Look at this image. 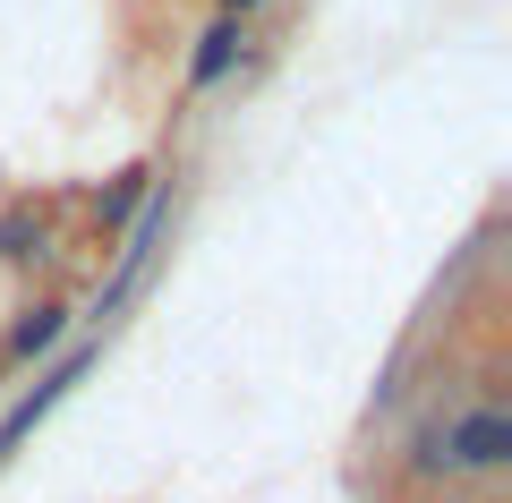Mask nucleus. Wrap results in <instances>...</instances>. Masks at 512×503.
<instances>
[{
  "label": "nucleus",
  "mask_w": 512,
  "mask_h": 503,
  "mask_svg": "<svg viewBox=\"0 0 512 503\" xmlns=\"http://www.w3.org/2000/svg\"><path fill=\"white\" fill-rule=\"evenodd\" d=\"M239 43H248L239 26H214V35H205V52H197V86H214V77L231 69V60H239Z\"/></svg>",
  "instance_id": "f257e3e1"
},
{
  "label": "nucleus",
  "mask_w": 512,
  "mask_h": 503,
  "mask_svg": "<svg viewBox=\"0 0 512 503\" xmlns=\"http://www.w3.org/2000/svg\"><path fill=\"white\" fill-rule=\"evenodd\" d=\"M60 342V307H35V316L18 324V350H52Z\"/></svg>",
  "instance_id": "f03ea898"
},
{
  "label": "nucleus",
  "mask_w": 512,
  "mask_h": 503,
  "mask_svg": "<svg viewBox=\"0 0 512 503\" xmlns=\"http://www.w3.org/2000/svg\"><path fill=\"white\" fill-rule=\"evenodd\" d=\"M35 248H43L35 222H0V256H35Z\"/></svg>",
  "instance_id": "7ed1b4c3"
},
{
  "label": "nucleus",
  "mask_w": 512,
  "mask_h": 503,
  "mask_svg": "<svg viewBox=\"0 0 512 503\" xmlns=\"http://www.w3.org/2000/svg\"><path fill=\"white\" fill-rule=\"evenodd\" d=\"M222 9H256V0H222Z\"/></svg>",
  "instance_id": "20e7f679"
}]
</instances>
